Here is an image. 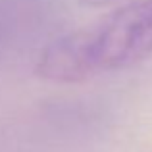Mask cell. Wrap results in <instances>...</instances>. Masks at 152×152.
I'll return each instance as SVG.
<instances>
[{"instance_id":"6da1fadb","label":"cell","mask_w":152,"mask_h":152,"mask_svg":"<svg viewBox=\"0 0 152 152\" xmlns=\"http://www.w3.org/2000/svg\"><path fill=\"white\" fill-rule=\"evenodd\" d=\"M152 56V0H127L41 50L35 73L48 83H81Z\"/></svg>"},{"instance_id":"7a4b0ae2","label":"cell","mask_w":152,"mask_h":152,"mask_svg":"<svg viewBox=\"0 0 152 152\" xmlns=\"http://www.w3.org/2000/svg\"><path fill=\"white\" fill-rule=\"evenodd\" d=\"M83 6H93V8H102V6H112V4H121L123 0H77Z\"/></svg>"}]
</instances>
